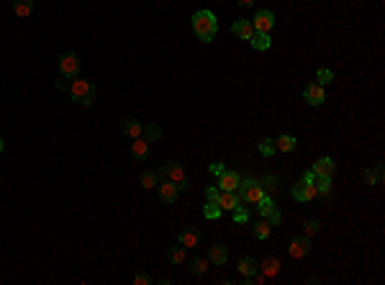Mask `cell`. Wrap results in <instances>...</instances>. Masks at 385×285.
<instances>
[{
	"mask_svg": "<svg viewBox=\"0 0 385 285\" xmlns=\"http://www.w3.org/2000/svg\"><path fill=\"white\" fill-rule=\"evenodd\" d=\"M193 31H196L198 42H213L216 39V31H219V21L211 11H198L193 16Z\"/></svg>",
	"mask_w": 385,
	"mask_h": 285,
	"instance_id": "obj_1",
	"label": "cell"
},
{
	"mask_svg": "<svg viewBox=\"0 0 385 285\" xmlns=\"http://www.w3.org/2000/svg\"><path fill=\"white\" fill-rule=\"evenodd\" d=\"M237 195L242 203H257L262 195H265V188L254 180V177H242L239 180V188H237Z\"/></svg>",
	"mask_w": 385,
	"mask_h": 285,
	"instance_id": "obj_2",
	"label": "cell"
},
{
	"mask_svg": "<svg viewBox=\"0 0 385 285\" xmlns=\"http://www.w3.org/2000/svg\"><path fill=\"white\" fill-rule=\"evenodd\" d=\"M80 67H82V62H80V57H77L75 52L59 57V72H62L65 80H75V77L80 75Z\"/></svg>",
	"mask_w": 385,
	"mask_h": 285,
	"instance_id": "obj_3",
	"label": "cell"
},
{
	"mask_svg": "<svg viewBox=\"0 0 385 285\" xmlns=\"http://www.w3.org/2000/svg\"><path fill=\"white\" fill-rule=\"evenodd\" d=\"M167 180H169V182H175L177 193L190 188V180L185 177V172H182V165H180L177 159H169V162H167Z\"/></svg>",
	"mask_w": 385,
	"mask_h": 285,
	"instance_id": "obj_4",
	"label": "cell"
},
{
	"mask_svg": "<svg viewBox=\"0 0 385 285\" xmlns=\"http://www.w3.org/2000/svg\"><path fill=\"white\" fill-rule=\"evenodd\" d=\"M308 252H311V241H308V236H306V234H301V236H293V239H290V244H288V254H290L293 259H303V257H308Z\"/></svg>",
	"mask_w": 385,
	"mask_h": 285,
	"instance_id": "obj_5",
	"label": "cell"
},
{
	"mask_svg": "<svg viewBox=\"0 0 385 285\" xmlns=\"http://www.w3.org/2000/svg\"><path fill=\"white\" fill-rule=\"evenodd\" d=\"M93 88H95L93 83H88V80H82V77H75V80L70 83V95H72V100H75V103H80V106H82V100L88 98V93H90Z\"/></svg>",
	"mask_w": 385,
	"mask_h": 285,
	"instance_id": "obj_6",
	"label": "cell"
},
{
	"mask_svg": "<svg viewBox=\"0 0 385 285\" xmlns=\"http://www.w3.org/2000/svg\"><path fill=\"white\" fill-rule=\"evenodd\" d=\"M252 26H254V31H265V34H270V29L275 26V13H272V11H267V8L257 11V13H254V18H252Z\"/></svg>",
	"mask_w": 385,
	"mask_h": 285,
	"instance_id": "obj_7",
	"label": "cell"
},
{
	"mask_svg": "<svg viewBox=\"0 0 385 285\" xmlns=\"http://www.w3.org/2000/svg\"><path fill=\"white\" fill-rule=\"evenodd\" d=\"M290 195H293L295 200H301V203H308V200H313L318 193H316V185H313V182H298V185H293Z\"/></svg>",
	"mask_w": 385,
	"mask_h": 285,
	"instance_id": "obj_8",
	"label": "cell"
},
{
	"mask_svg": "<svg viewBox=\"0 0 385 285\" xmlns=\"http://www.w3.org/2000/svg\"><path fill=\"white\" fill-rule=\"evenodd\" d=\"M303 98H306V103H308V106H321V103L326 100V90H324V85L311 83V85L303 90Z\"/></svg>",
	"mask_w": 385,
	"mask_h": 285,
	"instance_id": "obj_9",
	"label": "cell"
},
{
	"mask_svg": "<svg viewBox=\"0 0 385 285\" xmlns=\"http://www.w3.org/2000/svg\"><path fill=\"white\" fill-rule=\"evenodd\" d=\"M177 241H180L185 249H193V247H198V244H201V231H198L196 226H185V229L180 231Z\"/></svg>",
	"mask_w": 385,
	"mask_h": 285,
	"instance_id": "obj_10",
	"label": "cell"
},
{
	"mask_svg": "<svg viewBox=\"0 0 385 285\" xmlns=\"http://www.w3.org/2000/svg\"><path fill=\"white\" fill-rule=\"evenodd\" d=\"M239 180H242V175H239V172H231V170L226 172V170H224V172L219 175V190H221V193H226V190H237V188H239Z\"/></svg>",
	"mask_w": 385,
	"mask_h": 285,
	"instance_id": "obj_11",
	"label": "cell"
},
{
	"mask_svg": "<svg viewBox=\"0 0 385 285\" xmlns=\"http://www.w3.org/2000/svg\"><path fill=\"white\" fill-rule=\"evenodd\" d=\"M141 129H144V124L136 121V118H126V121L121 124V134L129 136V139H139V136H141Z\"/></svg>",
	"mask_w": 385,
	"mask_h": 285,
	"instance_id": "obj_12",
	"label": "cell"
},
{
	"mask_svg": "<svg viewBox=\"0 0 385 285\" xmlns=\"http://www.w3.org/2000/svg\"><path fill=\"white\" fill-rule=\"evenodd\" d=\"M257 262H254V257H242L239 259V272L244 275V282H252V277L257 275Z\"/></svg>",
	"mask_w": 385,
	"mask_h": 285,
	"instance_id": "obj_13",
	"label": "cell"
},
{
	"mask_svg": "<svg viewBox=\"0 0 385 285\" xmlns=\"http://www.w3.org/2000/svg\"><path fill=\"white\" fill-rule=\"evenodd\" d=\"M219 206H221V211H234L237 206H242V200H239L237 190H226L219 195Z\"/></svg>",
	"mask_w": 385,
	"mask_h": 285,
	"instance_id": "obj_14",
	"label": "cell"
},
{
	"mask_svg": "<svg viewBox=\"0 0 385 285\" xmlns=\"http://www.w3.org/2000/svg\"><path fill=\"white\" fill-rule=\"evenodd\" d=\"M249 42H252V47H254L257 52H267V49L272 47V39H270V34H265V31H254V34L249 36Z\"/></svg>",
	"mask_w": 385,
	"mask_h": 285,
	"instance_id": "obj_15",
	"label": "cell"
},
{
	"mask_svg": "<svg viewBox=\"0 0 385 285\" xmlns=\"http://www.w3.org/2000/svg\"><path fill=\"white\" fill-rule=\"evenodd\" d=\"M131 157L134 159H139V162H144L146 157H149V141L146 139H134V144H131Z\"/></svg>",
	"mask_w": 385,
	"mask_h": 285,
	"instance_id": "obj_16",
	"label": "cell"
},
{
	"mask_svg": "<svg viewBox=\"0 0 385 285\" xmlns=\"http://www.w3.org/2000/svg\"><path fill=\"white\" fill-rule=\"evenodd\" d=\"M226 259H229L226 244H213L211 252H208V262H213V264H226Z\"/></svg>",
	"mask_w": 385,
	"mask_h": 285,
	"instance_id": "obj_17",
	"label": "cell"
},
{
	"mask_svg": "<svg viewBox=\"0 0 385 285\" xmlns=\"http://www.w3.org/2000/svg\"><path fill=\"white\" fill-rule=\"evenodd\" d=\"M157 188H159V198H162L164 203H175V198H177V188H175V182L162 180Z\"/></svg>",
	"mask_w": 385,
	"mask_h": 285,
	"instance_id": "obj_18",
	"label": "cell"
},
{
	"mask_svg": "<svg viewBox=\"0 0 385 285\" xmlns=\"http://www.w3.org/2000/svg\"><path fill=\"white\" fill-rule=\"evenodd\" d=\"M252 34H254V26H252V21L242 18V21H237V24H234V36H239V39L249 42V36H252Z\"/></svg>",
	"mask_w": 385,
	"mask_h": 285,
	"instance_id": "obj_19",
	"label": "cell"
},
{
	"mask_svg": "<svg viewBox=\"0 0 385 285\" xmlns=\"http://www.w3.org/2000/svg\"><path fill=\"white\" fill-rule=\"evenodd\" d=\"M313 172H316V175H334V172H336V165H334L331 157H321V159H316Z\"/></svg>",
	"mask_w": 385,
	"mask_h": 285,
	"instance_id": "obj_20",
	"label": "cell"
},
{
	"mask_svg": "<svg viewBox=\"0 0 385 285\" xmlns=\"http://www.w3.org/2000/svg\"><path fill=\"white\" fill-rule=\"evenodd\" d=\"M313 185H316V193L326 200V198H329V193H331V175H316Z\"/></svg>",
	"mask_w": 385,
	"mask_h": 285,
	"instance_id": "obj_21",
	"label": "cell"
},
{
	"mask_svg": "<svg viewBox=\"0 0 385 285\" xmlns=\"http://www.w3.org/2000/svg\"><path fill=\"white\" fill-rule=\"evenodd\" d=\"M13 13L21 18H29L34 13V0H13Z\"/></svg>",
	"mask_w": 385,
	"mask_h": 285,
	"instance_id": "obj_22",
	"label": "cell"
},
{
	"mask_svg": "<svg viewBox=\"0 0 385 285\" xmlns=\"http://www.w3.org/2000/svg\"><path fill=\"white\" fill-rule=\"evenodd\" d=\"M275 147H277V152H293V149L298 147V141H295V136L283 134V136H277V139H275Z\"/></svg>",
	"mask_w": 385,
	"mask_h": 285,
	"instance_id": "obj_23",
	"label": "cell"
},
{
	"mask_svg": "<svg viewBox=\"0 0 385 285\" xmlns=\"http://www.w3.org/2000/svg\"><path fill=\"white\" fill-rule=\"evenodd\" d=\"M262 272H265L267 277H275V275L280 272V259H277V257H267V259L262 262Z\"/></svg>",
	"mask_w": 385,
	"mask_h": 285,
	"instance_id": "obj_24",
	"label": "cell"
},
{
	"mask_svg": "<svg viewBox=\"0 0 385 285\" xmlns=\"http://www.w3.org/2000/svg\"><path fill=\"white\" fill-rule=\"evenodd\" d=\"M141 134H144L146 141H157V139L162 136V129H159V124H144Z\"/></svg>",
	"mask_w": 385,
	"mask_h": 285,
	"instance_id": "obj_25",
	"label": "cell"
},
{
	"mask_svg": "<svg viewBox=\"0 0 385 285\" xmlns=\"http://www.w3.org/2000/svg\"><path fill=\"white\" fill-rule=\"evenodd\" d=\"M221 213H224V211H221V206H219V203L206 200V206H203V216H206V218H211V221H213V218H219Z\"/></svg>",
	"mask_w": 385,
	"mask_h": 285,
	"instance_id": "obj_26",
	"label": "cell"
},
{
	"mask_svg": "<svg viewBox=\"0 0 385 285\" xmlns=\"http://www.w3.org/2000/svg\"><path fill=\"white\" fill-rule=\"evenodd\" d=\"M206 270H208V259H203V257L190 259V272H193V275H203Z\"/></svg>",
	"mask_w": 385,
	"mask_h": 285,
	"instance_id": "obj_27",
	"label": "cell"
},
{
	"mask_svg": "<svg viewBox=\"0 0 385 285\" xmlns=\"http://www.w3.org/2000/svg\"><path fill=\"white\" fill-rule=\"evenodd\" d=\"M167 259H169L172 264H182V262H185V247H182V244H180V247H172L169 254H167Z\"/></svg>",
	"mask_w": 385,
	"mask_h": 285,
	"instance_id": "obj_28",
	"label": "cell"
},
{
	"mask_svg": "<svg viewBox=\"0 0 385 285\" xmlns=\"http://www.w3.org/2000/svg\"><path fill=\"white\" fill-rule=\"evenodd\" d=\"M272 208H275V203H272V198H270V195L265 193V195H262V198L257 200V211H260L262 216H267V213H270Z\"/></svg>",
	"mask_w": 385,
	"mask_h": 285,
	"instance_id": "obj_29",
	"label": "cell"
},
{
	"mask_svg": "<svg viewBox=\"0 0 385 285\" xmlns=\"http://www.w3.org/2000/svg\"><path fill=\"white\" fill-rule=\"evenodd\" d=\"M260 152H262L265 157H272V154H277L275 139H262V141H260Z\"/></svg>",
	"mask_w": 385,
	"mask_h": 285,
	"instance_id": "obj_30",
	"label": "cell"
},
{
	"mask_svg": "<svg viewBox=\"0 0 385 285\" xmlns=\"http://www.w3.org/2000/svg\"><path fill=\"white\" fill-rule=\"evenodd\" d=\"M260 185L265 188V193H275V190L280 188V185H277V177H275V175H265V177L260 180Z\"/></svg>",
	"mask_w": 385,
	"mask_h": 285,
	"instance_id": "obj_31",
	"label": "cell"
},
{
	"mask_svg": "<svg viewBox=\"0 0 385 285\" xmlns=\"http://www.w3.org/2000/svg\"><path fill=\"white\" fill-rule=\"evenodd\" d=\"M141 185L149 190V188H157L159 185V180H157V175H154V170H149V172H141Z\"/></svg>",
	"mask_w": 385,
	"mask_h": 285,
	"instance_id": "obj_32",
	"label": "cell"
},
{
	"mask_svg": "<svg viewBox=\"0 0 385 285\" xmlns=\"http://www.w3.org/2000/svg\"><path fill=\"white\" fill-rule=\"evenodd\" d=\"M231 213H234V221H237V223H247V221H249V211H247L244 206H237Z\"/></svg>",
	"mask_w": 385,
	"mask_h": 285,
	"instance_id": "obj_33",
	"label": "cell"
},
{
	"mask_svg": "<svg viewBox=\"0 0 385 285\" xmlns=\"http://www.w3.org/2000/svg\"><path fill=\"white\" fill-rule=\"evenodd\" d=\"M318 229H321V226H318V221H316V218H308V221H303V234H306V236H313V234H318Z\"/></svg>",
	"mask_w": 385,
	"mask_h": 285,
	"instance_id": "obj_34",
	"label": "cell"
},
{
	"mask_svg": "<svg viewBox=\"0 0 385 285\" xmlns=\"http://www.w3.org/2000/svg\"><path fill=\"white\" fill-rule=\"evenodd\" d=\"M331 80H334V72H331V70L324 67V70L316 72V83H318V85H326V83H331Z\"/></svg>",
	"mask_w": 385,
	"mask_h": 285,
	"instance_id": "obj_35",
	"label": "cell"
},
{
	"mask_svg": "<svg viewBox=\"0 0 385 285\" xmlns=\"http://www.w3.org/2000/svg\"><path fill=\"white\" fill-rule=\"evenodd\" d=\"M254 236H257V239H267V236H270V223H267V221H260V223L254 226Z\"/></svg>",
	"mask_w": 385,
	"mask_h": 285,
	"instance_id": "obj_36",
	"label": "cell"
},
{
	"mask_svg": "<svg viewBox=\"0 0 385 285\" xmlns=\"http://www.w3.org/2000/svg\"><path fill=\"white\" fill-rule=\"evenodd\" d=\"M265 221H267L270 226H275V223H280V211H277V206H275V208H272V211H270V213L265 216Z\"/></svg>",
	"mask_w": 385,
	"mask_h": 285,
	"instance_id": "obj_37",
	"label": "cell"
},
{
	"mask_svg": "<svg viewBox=\"0 0 385 285\" xmlns=\"http://www.w3.org/2000/svg\"><path fill=\"white\" fill-rule=\"evenodd\" d=\"M219 195H221V190H219V188H208V190H206V200L219 203Z\"/></svg>",
	"mask_w": 385,
	"mask_h": 285,
	"instance_id": "obj_38",
	"label": "cell"
},
{
	"mask_svg": "<svg viewBox=\"0 0 385 285\" xmlns=\"http://www.w3.org/2000/svg\"><path fill=\"white\" fill-rule=\"evenodd\" d=\"M134 282H136V285H149L152 277H149L146 272H139V275H134Z\"/></svg>",
	"mask_w": 385,
	"mask_h": 285,
	"instance_id": "obj_39",
	"label": "cell"
},
{
	"mask_svg": "<svg viewBox=\"0 0 385 285\" xmlns=\"http://www.w3.org/2000/svg\"><path fill=\"white\" fill-rule=\"evenodd\" d=\"M95 98H98V88H93V90L88 93V98L82 100V106H93V103H95Z\"/></svg>",
	"mask_w": 385,
	"mask_h": 285,
	"instance_id": "obj_40",
	"label": "cell"
},
{
	"mask_svg": "<svg viewBox=\"0 0 385 285\" xmlns=\"http://www.w3.org/2000/svg\"><path fill=\"white\" fill-rule=\"evenodd\" d=\"M154 175H157V180H159V182H162V180H167V165L157 167V170H154Z\"/></svg>",
	"mask_w": 385,
	"mask_h": 285,
	"instance_id": "obj_41",
	"label": "cell"
},
{
	"mask_svg": "<svg viewBox=\"0 0 385 285\" xmlns=\"http://www.w3.org/2000/svg\"><path fill=\"white\" fill-rule=\"evenodd\" d=\"M362 180H365L367 185H375V172H372V170H365V172H362Z\"/></svg>",
	"mask_w": 385,
	"mask_h": 285,
	"instance_id": "obj_42",
	"label": "cell"
},
{
	"mask_svg": "<svg viewBox=\"0 0 385 285\" xmlns=\"http://www.w3.org/2000/svg\"><path fill=\"white\" fill-rule=\"evenodd\" d=\"M224 170H226V167H224V162H213V165H211V172H213L216 177H219V175H221Z\"/></svg>",
	"mask_w": 385,
	"mask_h": 285,
	"instance_id": "obj_43",
	"label": "cell"
},
{
	"mask_svg": "<svg viewBox=\"0 0 385 285\" xmlns=\"http://www.w3.org/2000/svg\"><path fill=\"white\" fill-rule=\"evenodd\" d=\"M313 180H316V172H313V170H306L303 177H301V182H313Z\"/></svg>",
	"mask_w": 385,
	"mask_h": 285,
	"instance_id": "obj_44",
	"label": "cell"
},
{
	"mask_svg": "<svg viewBox=\"0 0 385 285\" xmlns=\"http://www.w3.org/2000/svg\"><path fill=\"white\" fill-rule=\"evenodd\" d=\"M57 90H70V83H67L65 77H59V80H57Z\"/></svg>",
	"mask_w": 385,
	"mask_h": 285,
	"instance_id": "obj_45",
	"label": "cell"
},
{
	"mask_svg": "<svg viewBox=\"0 0 385 285\" xmlns=\"http://www.w3.org/2000/svg\"><path fill=\"white\" fill-rule=\"evenodd\" d=\"M372 172H375V182H382V167L377 165V167H375Z\"/></svg>",
	"mask_w": 385,
	"mask_h": 285,
	"instance_id": "obj_46",
	"label": "cell"
},
{
	"mask_svg": "<svg viewBox=\"0 0 385 285\" xmlns=\"http://www.w3.org/2000/svg\"><path fill=\"white\" fill-rule=\"evenodd\" d=\"M237 3H239L242 8H252V6H254V0H237Z\"/></svg>",
	"mask_w": 385,
	"mask_h": 285,
	"instance_id": "obj_47",
	"label": "cell"
},
{
	"mask_svg": "<svg viewBox=\"0 0 385 285\" xmlns=\"http://www.w3.org/2000/svg\"><path fill=\"white\" fill-rule=\"evenodd\" d=\"M0 152H3V139H0Z\"/></svg>",
	"mask_w": 385,
	"mask_h": 285,
	"instance_id": "obj_48",
	"label": "cell"
}]
</instances>
